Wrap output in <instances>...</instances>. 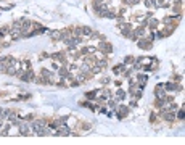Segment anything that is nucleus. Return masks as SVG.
<instances>
[{
  "label": "nucleus",
  "instance_id": "1",
  "mask_svg": "<svg viewBox=\"0 0 185 145\" xmlns=\"http://www.w3.org/2000/svg\"><path fill=\"white\" fill-rule=\"evenodd\" d=\"M98 52H102V53H111L113 52V45H111L110 42H106V41H102L100 42V45L97 47Z\"/></svg>",
  "mask_w": 185,
  "mask_h": 145
},
{
  "label": "nucleus",
  "instance_id": "2",
  "mask_svg": "<svg viewBox=\"0 0 185 145\" xmlns=\"http://www.w3.org/2000/svg\"><path fill=\"white\" fill-rule=\"evenodd\" d=\"M13 60H15L13 57H2V58H0V71H2V72L7 71V68L12 65Z\"/></svg>",
  "mask_w": 185,
  "mask_h": 145
},
{
  "label": "nucleus",
  "instance_id": "3",
  "mask_svg": "<svg viewBox=\"0 0 185 145\" xmlns=\"http://www.w3.org/2000/svg\"><path fill=\"white\" fill-rule=\"evenodd\" d=\"M10 39L12 41H19V39H23V32H21V29H18V27H12L10 26Z\"/></svg>",
  "mask_w": 185,
  "mask_h": 145
},
{
  "label": "nucleus",
  "instance_id": "4",
  "mask_svg": "<svg viewBox=\"0 0 185 145\" xmlns=\"http://www.w3.org/2000/svg\"><path fill=\"white\" fill-rule=\"evenodd\" d=\"M18 127H19V136H32L34 134V131H31V127L26 122H19Z\"/></svg>",
  "mask_w": 185,
  "mask_h": 145
},
{
  "label": "nucleus",
  "instance_id": "5",
  "mask_svg": "<svg viewBox=\"0 0 185 145\" xmlns=\"http://www.w3.org/2000/svg\"><path fill=\"white\" fill-rule=\"evenodd\" d=\"M52 60H58L61 65H66L68 63V55L63 52H57V53H52Z\"/></svg>",
  "mask_w": 185,
  "mask_h": 145
},
{
  "label": "nucleus",
  "instance_id": "6",
  "mask_svg": "<svg viewBox=\"0 0 185 145\" xmlns=\"http://www.w3.org/2000/svg\"><path fill=\"white\" fill-rule=\"evenodd\" d=\"M117 118H119V119H124L126 118V116L129 115V107H126V105H117Z\"/></svg>",
  "mask_w": 185,
  "mask_h": 145
},
{
  "label": "nucleus",
  "instance_id": "7",
  "mask_svg": "<svg viewBox=\"0 0 185 145\" xmlns=\"http://www.w3.org/2000/svg\"><path fill=\"white\" fill-rule=\"evenodd\" d=\"M155 97H156V98H164V97H166L164 84H158V86L155 87Z\"/></svg>",
  "mask_w": 185,
  "mask_h": 145
},
{
  "label": "nucleus",
  "instance_id": "8",
  "mask_svg": "<svg viewBox=\"0 0 185 145\" xmlns=\"http://www.w3.org/2000/svg\"><path fill=\"white\" fill-rule=\"evenodd\" d=\"M164 89H166V90L179 92V90H182V86H179L177 82H166V84H164Z\"/></svg>",
  "mask_w": 185,
  "mask_h": 145
},
{
  "label": "nucleus",
  "instance_id": "9",
  "mask_svg": "<svg viewBox=\"0 0 185 145\" xmlns=\"http://www.w3.org/2000/svg\"><path fill=\"white\" fill-rule=\"evenodd\" d=\"M137 44H138V47L143 48V50H150L151 48V41H150V39H142V41L138 39Z\"/></svg>",
  "mask_w": 185,
  "mask_h": 145
},
{
  "label": "nucleus",
  "instance_id": "10",
  "mask_svg": "<svg viewBox=\"0 0 185 145\" xmlns=\"http://www.w3.org/2000/svg\"><path fill=\"white\" fill-rule=\"evenodd\" d=\"M97 57H93V55H84V63L89 65V66H93L95 63H97Z\"/></svg>",
  "mask_w": 185,
  "mask_h": 145
},
{
  "label": "nucleus",
  "instance_id": "11",
  "mask_svg": "<svg viewBox=\"0 0 185 145\" xmlns=\"http://www.w3.org/2000/svg\"><path fill=\"white\" fill-rule=\"evenodd\" d=\"M50 39H52V41H63V32L61 31H52L50 32Z\"/></svg>",
  "mask_w": 185,
  "mask_h": 145
},
{
  "label": "nucleus",
  "instance_id": "12",
  "mask_svg": "<svg viewBox=\"0 0 185 145\" xmlns=\"http://www.w3.org/2000/svg\"><path fill=\"white\" fill-rule=\"evenodd\" d=\"M68 74H69L68 65H63V66H60V68H58V76H61V77H68Z\"/></svg>",
  "mask_w": 185,
  "mask_h": 145
},
{
  "label": "nucleus",
  "instance_id": "13",
  "mask_svg": "<svg viewBox=\"0 0 185 145\" xmlns=\"http://www.w3.org/2000/svg\"><path fill=\"white\" fill-rule=\"evenodd\" d=\"M82 27V37H90L93 34V29L89 26H81Z\"/></svg>",
  "mask_w": 185,
  "mask_h": 145
},
{
  "label": "nucleus",
  "instance_id": "14",
  "mask_svg": "<svg viewBox=\"0 0 185 145\" xmlns=\"http://www.w3.org/2000/svg\"><path fill=\"white\" fill-rule=\"evenodd\" d=\"M26 18H19V19H16V21H13V24H12V27H18V29H21V27L24 26V23H26Z\"/></svg>",
  "mask_w": 185,
  "mask_h": 145
},
{
  "label": "nucleus",
  "instance_id": "15",
  "mask_svg": "<svg viewBox=\"0 0 185 145\" xmlns=\"http://www.w3.org/2000/svg\"><path fill=\"white\" fill-rule=\"evenodd\" d=\"M116 100H117V102H119V100H124L126 98V92L124 90H122V89H119V90H116Z\"/></svg>",
  "mask_w": 185,
  "mask_h": 145
},
{
  "label": "nucleus",
  "instance_id": "16",
  "mask_svg": "<svg viewBox=\"0 0 185 145\" xmlns=\"http://www.w3.org/2000/svg\"><path fill=\"white\" fill-rule=\"evenodd\" d=\"M7 34H10V26H3V27H0V39H3Z\"/></svg>",
  "mask_w": 185,
  "mask_h": 145
},
{
  "label": "nucleus",
  "instance_id": "17",
  "mask_svg": "<svg viewBox=\"0 0 185 145\" xmlns=\"http://www.w3.org/2000/svg\"><path fill=\"white\" fill-rule=\"evenodd\" d=\"M40 76H44V77H47V79H50V77L53 76V72L50 71V69H45V68H42V71H40Z\"/></svg>",
  "mask_w": 185,
  "mask_h": 145
},
{
  "label": "nucleus",
  "instance_id": "18",
  "mask_svg": "<svg viewBox=\"0 0 185 145\" xmlns=\"http://www.w3.org/2000/svg\"><path fill=\"white\" fill-rule=\"evenodd\" d=\"M113 71L116 72V74H119V72H124L126 71V65H119V66H114Z\"/></svg>",
  "mask_w": 185,
  "mask_h": 145
},
{
  "label": "nucleus",
  "instance_id": "19",
  "mask_svg": "<svg viewBox=\"0 0 185 145\" xmlns=\"http://www.w3.org/2000/svg\"><path fill=\"white\" fill-rule=\"evenodd\" d=\"M143 3L147 5L148 8H156V2H153V0H145Z\"/></svg>",
  "mask_w": 185,
  "mask_h": 145
},
{
  "label": "nucleus",
  "instance_id": "20",
  "mask_svg": "<svg viewBox=\"0 0 185 145\" xmlns=\"http://www.w3.org/2000/svg\"><path fill=\"white\" fill-rule=\"evenodd\" d=\"M183 118H185V116H183V108H180V110L177 111V115H176V119H180V121H183Z\"/></svg>",
  "mask_w": 185,
  "mask_h": 145
},
{
  "label": "nucleus",
  "instance_id": "21",
  "mask_svg": "<svg viewBox=\"0 0 185 145\" xmlns=\"http://www.w3.org/2000/svg\"><path fill=\"white\" fill-rule=\"evenodd\" d=\"M86 97H87V98H90V100H93V98H97V92H95V90H93V92H87V94H86Z\"/></svg>",
  "mask_w": 185,
  "mask_h": 145
},
{
  "label": "nucleus",
  "instance_id": "22",
  "mask_svg": "<svg viewBox=\"0 0 185 145\" xmlns=\"http://www.w3.org/2000/svg\"><path fill=\"white\" fill-rule=\"evenodd\" d=\"M134 60H135L134 57H126V58H124V65H131V63H134Z\"/></svg>",
  "mask_w": 185,
  "mask_h": 145
},
{
  "label": "nucleus",
  "instance_id": "23",
  "mask_svg": "<svg viewBox=\"0 0 185 145\" xmlns=\"http://www.w3.org/2000/svg\"><path fill=\"white\" fill-rule=\"evenodd\" d=\"M100 82H102V84H108L110 79H108V77H102V79H100Z\"/></svg>",
  "mask_w": 185,
  "mask_h": 145
},
{
  "label": "nucleus",
  "instance_id": "24",
  "mask_svg": "<svg viewBox=\"0 0 185 145\" xmlns=\"http://www.w3.org/2000/svg\"><path fill=\"white\" fill-rule=\"evenodd\" d=\"M150 121H151V122H155V121H156V115H151V118H150Z\"/></svg>",
  "mask_w": 185,
  "mask_h": 145
},
{
  "label": "nucleus",
  "instance_id": "25",
  "mask_svg": "<svg viewBox=\"0 0 185 145\" xmlns=\"http://www.w3.org/2000/svg\"><path fill=\"white\" fill-rule=\"evenodd\" d=\"M0 48H2V45H0Z\"/></svg>",
  "mask_w": 185,
  "mask_h": 145
}]
</instances>
